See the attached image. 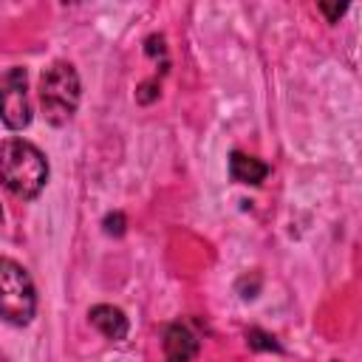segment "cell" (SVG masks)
Returning a JSON list of instances; mask_svg holds the SVG:
<instances>
[{"instance_id": "6da1fadb", "label": "cell", "mask_w": 362, "mask_h": 362, "mask_svg": "<svg viewBox=\"0 0 362 362\" xmlns=\"http://www.w3.org/2000/svg\"><path fill=\"white\" fill-rule=\"evenodd\" d=\"M48 181L45 156L25 139L0 141V184L17 198H34Z\"/></svg>"}, {"instance_id": "7a4b0ae2", "label": "cell", "mask_w": 362, "mask_h": 362, "mask_svg": "<svg viewBox=\"0 0 362 362\" xmlns=\"http://www.w3.org/2000/svg\"><path fill=\"white\" fill-rule=\"evenodd\" d=\"M40 105H42V116L54 127H62L65 122H71V116L76 113V105H79V76L71 62L59 59L42 71Z\"/></svg>"}, {"instance_id": "3957f363", "label": "cell", "mask_w": 362, "mask_h": 362, "mask_svg": "<svg viewBox=\"0 0 362 362\" xmlns=\"http://www.w3.org/2000/svg\"><path fill=\"white\" fill-rule=\"evenodd\" d=\"M34 311L37 291L28 272L11 257H0V320L11 325H28Z\"/></svg>"}, {"instance_id": "277c9868", "label": "cell", "mask_w": 362, "mask_h": 362, "mask_svg": "<svg viewBox=\"0 0 362 362\" xmlns=\"http://www.w3.org/2000/svg\"><path fill=\"white\" fill-rule=\"evenodd\" d=\"M0 119L8 130H23L31 122L28 74L25 68H8L0 76Z\"/></svg>"}, {"instance_id": "5b68a950", "label": "cell", "mask_w": 362, "mask_h": 362, "mask_svg": "<svg viewBox=\"0 0 362 362\" xmlns=\"http://www.w3.org/2000/svg\"><path fill=\"white\" fill-rule=\"evenodd\" d=\"M195 354H198L195 334L181 322L170 325L167 334H164V356H167V362H192Z\"/></svg>"}, {"instance_id": "8992f818", "label": "cell", "mask_w": 362, "mask_h": 362, "mask_svg": "<svg viewBox=\"0 0 362 362\" xmlns=\"http://www.w3.org/2000/svg\"><path fill=\"white\" fill-rule=\"evenodd\" d=\"M90 322L99 334H105L107 339H124L127 337V317L122 308L116 305H93L90 308Z\"/></svg>"}, {"instance_id": "52a82bcc", "label": "cell", "mask_w": 362, "mask_h": 362, "mask_svg": "<svg viewBox=\"0 0 362 362\" xmlns=\"http://www.w3.org/2000/svg\"><path fill=\"white\" fill-rule=\"evenodd\" d=\"M229 175L232 181L238 184H260L266 175H269V164H263L260 158L255 156H246L240 150H235L229 156Z\"/></svg>"}, {"instance_id": "ba28073f", "label": "cell", "mask_w": 362, "mask_h": 362, "mask_svg": "<svg viewBox=\"0 0 362 362\" xmlns=\"http://www.w3.org/2000/svg\"><path fill=\"white\" fill-rule=\"evenodd\" d=\"M249 345H252L255 351H280V345H277L269 334H263V331H257V328L249 331Z\"/></svg>"}, {"instance_id": "9c48e42d", "label": "cell", "mask_w": 362, "mask_h": 362, "mask_svg": "<svg viewBox=\"0 0 362 362\" xmlns=\"http://www.w3.org/2000/svg\"><path fill=\"white\" fill-rule=\"evenodd\" d=\"M105 232L107 235H122L124 232V215L122 212H113L105 218Z\"/></svg>"}, {"instance_id": "30bf717a", "label": "cell", "mask_w": 362, "mask_h": 362, "mask_svg": "<svg viewBox=\"0 0 362 362\" xmlns=\"http://www.w3.org/2000/svg\"><path fill=\"white\" fill-rule=\"evenodd\" d=\"M320 8L325 11V17H328L331 23H337V20H339V14L345 11V3H339V6H328V3H320Z\"/></svg>"}, {"instance_id": "8fae6325", "label": "cell", "mask_w": 362, "mask_h": 362, "mask_svg": "<svg viewBox=\"0 0 362 362\" xmlns=\"http://www.w3.org/2000/svg\"><path fill=\"white\" fill-rule=\"evenodd\" d=\"M156 93H158V90H156V82H144V85H141V90H139V102H141V105H147Z\"/></svg>"}, {"instance_id": "7c38bea8", "label": "cell", "mask_w": 362, "mask_h": 362, "mask_svg": "<svg viewBox=\"0 0 362 362\" xmlns=\"http://www.w3.org/2000/svg\"><path fill=\"white\" fill-rule=\"evenodd\" d=\"M0 221H3V209H0Z\"/></svg>"}]
</instances>
